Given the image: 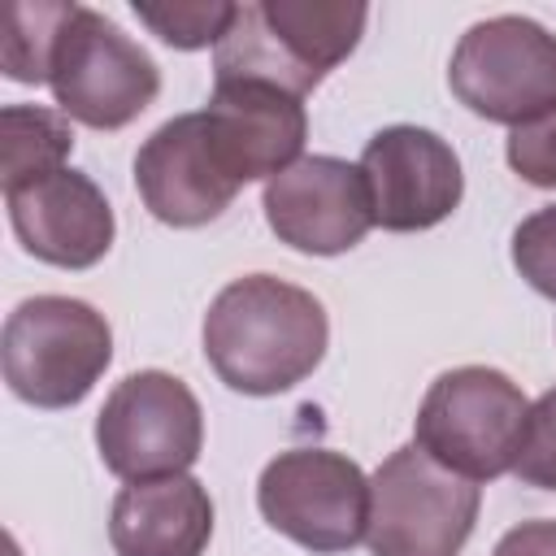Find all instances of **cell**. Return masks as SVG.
<instances>
[{"label":"cell","mask_w":556,"mask_h":556,"mask_svg":"<svg viewBox=\"0 0 556 556\" xmlns=\"http://www.w3.org/2000/svg\"><path fill=\"white\" fill-rule=\"evenodd\" d=\"M200 334L204 361L230 391L278 395L321 365L330 321L313 291L274 274H243L213 295Z\"/></svg>","instance_id":"obj_1"},{"label":"cell","mask_w":556,"mask_h":556,"mask_svg":"<svg viewBox=\"0 0 556 556\" xmlns=\"http://www.w3.org/2000/svg\"><path fill=\"white\" fill-rule=\"evenodd\" d=\"M369 9L348 0H248L235 4V22L213 48V83L252 78L291 96H308L334 65H343Z\"/></svg>","instance_id":"obj_2"},{"label":"cell","mask_w":556,"mask_h":556,"mask_svg":"<svg viewBox=\"0 0 556 556\" xmlns=\"http://www.w3.org/2000/svg\"><path fill=\"white\" fill-rule=\"evenodd\" d=\"M113 330L100 308L74 295H30L0 330L4 382L35 408H74L104 378Z\"/></svg>","instance_id":"obj_3"},{"label":"cell","mask_w":556,"mask_h":556,"mask_svg":"<svg viewBox=\"0 0 556 556\" xmlns=\"http://www.w3.org/2000/svg\"><path fill=\"white\" fill-rule=\"evenodd\" d=\"M526 417L530 400L504 369L460 365L430 382L413 421V443L452 473L491 482L500 473H513Z\"/></svg>","instance_id":"obj_4"},{"label":"cell","mask_w":556,"mask_h":556,"mask_svg":"<svg viewBox=\"0 0 556 556\" xmlns=\"http://www.w3.org/2000/svg\"><path fill=\"white\" fill-rule=\"evenodd\" d=\"M482 486L439 465L417 443L395 447L369 478L374 556H456L473 534Z\"/></svg>","instance_id":"obj_5"},{"label":"cell","mask_w":556,"mask_h":556,"mask_svg":"<svg viewBox=\"0 0 556 556\" xmlns=\"http://www.w3.org/2000/svg\"><path fill=\"white\" fill-rule=\"evenodd\" d=\"M452 96L500 126H526L556 109V35L521 13L473 22L447 65Z\"/></svg>","instance_id":"obj_6"},{"label":"cell","mask_w":556,"mask_h":556,"mask_svg":"<svg viewBox=\"0 0 556 556\" xmlns=\"http://www.w3.org/2000/svg\"><path fill=\"white\" fill-rule=\"evenodd\" d=\"M56 109L91 130L130 126L161 91L156 61L100 9L74 4L48 70Z\"/></svg>","instance_id":"obj_7"},{"label":"cell","mask_w":556,"mask_h":556,"mask_svg":"<svg viewBox=\"0 0 556 556\" xmlns=\"http://www.w3.org/2000/svg\"><path fill=\"white\" fill-rule=\"evenodd\" d=\"M96 447L104 469L126 482L187 473L204 447L195 391L165 369L126 374L96 417Z\"/></svg>","instance_id":"obj_8"},{"label":"cell","mask_w":556,"mask_h":556,"mask_svg":"<svg viewBox=\"0 0 556 556\" xmlns=\"http://www.w3.org/2000/svg\"><path fill=\"white\" fill-rule=\"evenodd\" d=\"M256 508L278 534L308 552H352L369 530V478L343 452L291 447L261 469Z\"/></svg>","instance_id":"obj_9"},{"label":"cell","mask_w":556,"mask_h":556,"mask_svg":"<svg viewBox=\"0 0 556 556\" xmlns=\"http://www.w3.org/2000/svg\"><path fill=\"white\" fill-rule=\"evenodd\" d=\"M374 226L413 235L447 222L465 195L460 156L426 126H382L361 152Z\"/></svg>","instance_id":"obj_10"},{"label":"cell","mask_w":556,"mask_h":556,"mask_svg":"<svg viewBox=\"0 0 556 556\" xmlns=\"http://www.w3.org/2000/svg\"><path fill=\"white\" fill-rule=\"evenodd\" d=\"M261 204L269 230L308 256L352 252L374 226L361 165L343 156H300L291 169L265 182Z\"/></svg>","instance_id":"obj_11"},{"label":"cell","mask_w":556,"mask_h":556,"mask_svg":"<svg viewBox=\"0 0 556 556\" xmlns=\"http://www.w3.org/2000/svg\"><path fill=\"white\" fill-rule=\"evenodd\" d=\"M200 113L217 161L239 187L291 169L308 139L304 96H291L274 83H252V78L213 83V96Z\"/></svg>","instance_id":"obj_12"},{"label":"cell","mask_w":556,"mask_h":556,"mask_svg":"<svg viewBox=\"0 0 556 556\" xmlns=\"http://www.w3.org/2000/svg\"><path fill=\"white\" fill-rule=\"evenodd\" d=\"M135 187L143 208L178 230L217 222L239 195V182L208 143L204 113H178L143 139L135 152Z\"/></svg>","instance_id":"obj_13"},{"label":"cell","mask_w":556,"mask_h":556,"mask_svg":"<svg viewBox=\"0 0 556 556\" xmlns=\"http://www.w3.org/2000/svg\"><path fill=\"white\" fill-rule=\"evenodd\" d=\"M17 243L56 269H91L109 256L117 222L104 191L83 169H56L30 187L4 191Z\"/></svg>","instance_id":"obj_14"},{"label":"cell","mask_w":556,"mask_h":556,"mask_svg":"<svg viewBox=\"0 0 556 556\" xmlns=\"http://www.w3.org/2000/svg\"><path fill=\"white\" fill-rule=\"evenodd\" d=\"M213 539V500L200 478L165 473L126 482L109 513L117 556H204Z\"/></svg>","instance_id":"obj_15"},{"label":"cell","mask_w":556,"mask_h":556,"mask_svg":"<svg viewBox=\"0 0 556 556\" xmlns=\"http://www.w3.org/2000/svg\"><path fill=\"white\" fill-rule=\"evenodd\" d=\"M0 152H4V191L30 187L56 169H65L74 152V130L65 113L39 104H4L0 109Z\"/></svg>","instance_id":"obj_16"},{"label":"cell","mask_w":556,"mask_h":556,"mask_svg":"<svg viewBox=\"0 0 556 556\" xmlns=\"http://www.w3.org/2000/svg\"><path fill=\"white\" fill-rule=\"evenodd\" d=\"M74 4L65 0H13L4 9V35H0V65L13 83L39 87L48 83L56 39L70 22Z\"/></svg>","instance_id":"obj_17"},{"label":"cell","mask_w":556,"mask_h":556,"mask_svg":"<svg viewBox=\"0 0 556 556\" xmlns=\"http://www.w3.org/2000/svg\"><path fill=\"white\" fill-rule=\"evenodd\" d=\"M130 9L161 43H169L178 52H195L208 43L217 48L235 22V4H226V0H165V4L135 0Z\"/></svg>","instance_id":"obj_18"},{"label":"cell","mask_w":556,"mask_h":556,"mask_svg":"<svg viewBox=\"0 0 556 556\" xmlns=\"http://www.w3.org/2000/svg\"><path fill=\"white\" fill-rule=\"evenodd\" d=\"M513 265L517 274L547 300H556V204L534 208L513 230Z\"/></svg>","instance_id":"obj_19"},{"label":"cell","mask_w":556,"mask_h":556,"mask_svg":"<svg viewBox=\"0 0 556 556\" xmlns=\"http://www.w3.org/2000/svg\"><path fill=\"white\" fill-rule=\"evenodd\" d=\"M513 473L526 486L556 491V387L543 391L530 404V417H526V434H521V452H517Z\"/></svg>","instance_id":"obj_20"},{"label":"cell","mask_w":556,"mask_h":556,"mask_svg":"<svg viewBox=\"0 0 556 556\" xmlns=\"http://www.w3.org/2000/svg\"><path fill=\"white\" fill-rule=\"evenodd\" d=\"M508 165L530 187H556V109L508 130Z\"/></svg>","instance_id":"obj_21"},{"label":"cell","mask_w":556,"mask_h":556,"mask_svg":"<svg viewBox=\"0 0 556 556\" xmlns=\"http://www.w3.org/2000/svg\"><path fill=\"white\" fill-rule=\"evenodd\" d=\"M491 556H556V521L539 517V521H521L513 526Z\"/></svg>","instance_id":"obj_22"}]
</instances>
